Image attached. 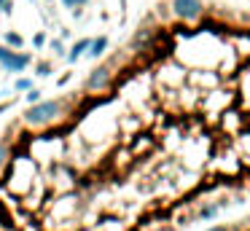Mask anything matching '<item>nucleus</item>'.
<instances>
[{"label": "nucleus", "instance_id": "4468645a", "mask_svg": "<svg viewBox=\"0 0 250 231\" xmlns=\"http://www.w3.org/2000/svg\"><path fill=\"white\" fill-rule=\"evenodd\" d=\"M49 73H51V64L49 62H41L38 64V75H49Z\"/></svg>", "mask_w": 250, "mask_h": 231}, {"label": "nucleus", "instance_id": "7ed1b4c3", "mask_svg": "<svg viewBox=\"0 0 250 231\" xmlns=\"http://www.w3.org/2000/svg\"><path fill=\"white\" fill-rule=\"evenodd\" d=\"M0 64L8 70V73H19L30 64V54H19L11 48H0Z\"/></svg>", "mask_w": 250, "mask_h": 231}, {"label": "nucleus", "instance_id": "6e6552de", "mask_svg": "<svg viewBox=\"0 0 250 231\" xmlns=\"http://www.w3.org/2000/svg\"><path fill=\"white\" fill-rule=\"evenodd\" d=\"M14 89H17V91H30V89H33V81H30V78H19L17 84H14Z\"/></svg>", "mask_w": 250, "mask_h": 231}, {"label": "nucleus", "instance_id": "9d476101", "mask_svg": "<svg viewBox=\"0 0 250 231\" xmlns=\"http://www.w3.org/2000/svg\"><path fill=\"white\" fill-rule=\"evenodd\" d=\"M6 159H8V145H6V143H0V167L6 164Z\"/></svg>", "mask_w": 250, "mask_h": 231}, {"label": "nucleus", "instance_id": "ddd939ff", "mask_svg": "<svg viewBox=\"0 0 250 231\" xmlns=\"http://www.w3.org/2000/svg\"><path fill=\"white\" fill-rule=\"evenodd\" d=\"M27 102H33V105H35V102H41V91H38V89H30Z\"/></svg>", "mask_w": 250, "mask_h": 231}, {"label": "nucleus", "instance_id": "9b49d317", "mask_svg": "<svg viewBox=\"0 0 250 231\" xmlns=\"http://www.w3.org/2000/svg\"><path fill=\"white\" fill-rule=\"evenodd\" d=\"M43 43H46V35H43V32H35V38H33V46H35V48H41Z\"/></svg>", "mask_w": 250, "mask_h": 231}, {"label": "nucleus", "instance_id": "f8f14e48", "mask_svg": "<svg viewBox=\"0 0 250 231\" xmlns=\"http://www.w3.org/2000/svg\"><path fill=\"white\" fill-rule=\"evenodd\" d=\"M83 3H86V0H62L65 8H78V5H83Z\"/></svg>", "mask_w": 250, "mask_h": 231}, {"label": "nucleus", "instance_id": "f03ea898", "mask_svg": "<svg viewBox=\"0 0 250 231\" xmlns=\"http://www.w3.org/2000/svg\"><path fill=\"white\" fill-rule=\"evenodd\" d=\"M172 14L183 21H194L202 16V0H172Z\"/></svg>", "mask_w": 250, "mask_h": 231}, {"label": "nucleus", "instance_id": "1a4fd4ad", "mask_svg": "<svg viewBox=\"0 0 250 231\" xmlns=\"http://www.w3.org/2000/svg\"><path fill=\"white\" fill-rule=\"evenodd\" d=\"M215 212H218V207H215V204H210V207H205L199 212V218H215Z\"/></svg>", "mask_w": 250, "mask_h": 231}, {"label": "nucleus", "instance_id": "0eeeda50", "mask_svg": "<svg viewBox=\"0 0 250 231\" xmlns=\"http://www.w3.org/2000/svg\"><path fill=\"white\" fill-rule=\"evenodd\" d=\"M6 43H8V46H14V48H22L24 38L19 35V32H6Z\"/></svg>", "mask_w": 250, "mask_h": 231}, {"label": "nucleus", "instance_id": "20e7f679", "mask_svg": "<svg viewBox=\"0 0 250 231\" xmlns=\"http://www.w3.org/2000/svg\"><path fill=\"white\" fill-rule=\"evenodd\" d=\"M108 84H110V70L108 67H94L92 75L86 78L89 91H103V89H108Z\"/></svg>", "mask_w": 250, "mask_h": 231}, {"label": "nucleus", "instance_id": "dca6fc26", "mask_svg": "<svg viewBox=\"0 0 250 231\" xmlns=\"http://www.w3.org/2000/svg\"><path fill=\"white\" fill-rule=\"evenodd\" d=\"M153 231H169V229H153Z\"/></svg>", "mask_w": 250, "mask_h": 231}, {"label": "nucleus", "instance_id": "39448f33", "mask_svg": "<svg viewBox=\"0 0 250 231\" xmlns=\"http://www.w3.org/2000/svg\"><path fill=\"white\" fill-rule=\"evenodd\" d=\"M89 43H92V41H86V38H81V41H76V43H73L70 54H67V62H76V59L81 57L83 51H89Z\"/></svg>", "mask_w": 250, "mask_h": 231}, {"label": "nucleus", "instance_id": "2eb2a0df", "mask_svg": "<svg viewBox=\"0 0 250 231\" xmlns=\"http://www.w3.org/2000/svg\"><path fill=\"white\" fill-rule=\"evenodd\" d=\"M207 231H231V229H226V226H212V229H207Z\"/></svg>", "mask_w": 250, "mask_h": 231}, {"label": "nucleus", "instance_id": "f257e3e1", "mask_svg": "<svg viewBox=\"0 0 250 231\" xmlns=\"http://www.w3.org/2000/svg\"><path fill=\"white\" fill-rule=\"evenodd\" d=\"M60 116H62V102L43 100V102H35L33 107H27L24 124H27V126H49V124L57 121Z\"/></svg>", "mask_w": 250, "mask_h": 231}, {"label": "nucleus", "instance_id": "423d86ee", "mask_svg": "<svg viewBox=\"0 0 250 231\" xmlns=\"http://www.w3.org/2000/svg\"><path fill=\"white\" fill-rule=\"evenodd\" d=\"M105 48H108V38H94V41L89 43V54H92V57H103Z\"/></svg>", "mask_w": 250, "mask_h": 231}, {"label": "nucleus", "instance_id": "f3484780", "mask_svg": "<svg viewBox=\"0 0 250 231\" xmlns=\"http://www.w3.org/2000/svg\"><path fill=\"white\" fill-rule=\"evenodd\" d=\"M3 3H6V0H0V5H3Z\"/></svg>", "mask_w": 250, "mask_h": 231}]
</instances>
